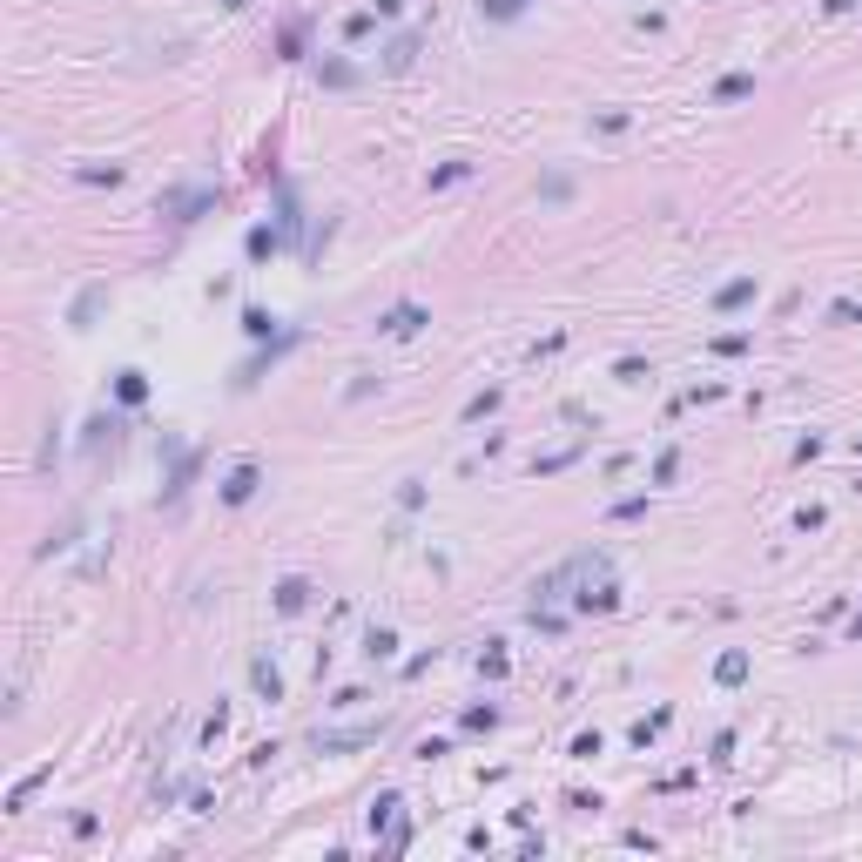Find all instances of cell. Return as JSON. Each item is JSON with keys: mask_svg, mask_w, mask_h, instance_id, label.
Segmentation results:
<instances>
[{"mask_svg": "<svg viewBox=\"0 0 862 862\" xmlns=\"http://www.w3.org/2000/svg\"><path fill=\"white\" fill-rule=\"evenodd\" d=\"M559 580H566V586H580V593H573V607H580V613H613V607H620V586H613L607 553H580V559H566V566H559Z\"/></svg>", "mask_w": 862, "mask_h": 862, "instance_id": "obj_1", "label": "cell"}, {"mask_svg": "<svg viewBox=\"0 0 862 862\" xmlns=\"http://www.w3.org/2000/svg\"><path fill=\"white\" fill-rule=\"evenodd\" d=\"M425 323H431V310H425V303H411V297H405V303H391V310H385V317H377V331H385V337H418V331H425Z\"/></svg>", "mask_w": 862, "mask_h": 862, "instance_id": "obj_2", "label": "cell"}, {"mask_svg": "<svg viewBox=\"0 0 862 862\" xmlns=\"http://www.w3.org/2000/svg\"><path fill=\"white\" fill-rule=\"evenodd\" d=\"M202 210H216V189H176V196H162L169 222H196Z\"/></svg>", "mask_w": 862, "mask_h": 862, "instance_id": "obj_3", "label": "cell"}, {"mask_svg": "<svg viewBox=\"0 0 862 862\" xmlns=\"http://www.w3.org/2000/svg\"><path fill=\"white\" fill-rule=\"evenodd\" d=\"M290 344H297V331H290V323H283V331H277V337H270V351H256V357H250V364H243V371H236V391H250V385H256V377H263V371H270V364H277V357L290 351Z\"/></svg>", "mask_w": 862, "mask_h": 862, "instance_id": "obj_4", "label": "cell"}, {"mask_svg": "<svg viewBox=\"0 0 862 862\" xmlns=\"http://www.w3.org/2000/svg\"><path fill=\"white\" fill-rule=\"evenodd\" d=\"M385 734V721H364V728H337V734H317L323 754H344V748H371V741Z\"/></svg>", "mask_w": 862, "mask_h": 862, "instance_id": "obj_5", "label": "cell"}, {"mask_svg": "<svg viewBox=\"0 0 862 862\" xmlns=\"http://www.w3.org/2000/svg\"><path fill=\"white\" fill-rule=\"evenodd\" d=\"M256 486H263V472H256V465H236V472L222 478V498H230V506H250Z\"/></svg>", "mask_w": 862, "mask_h": 862, "instance_id": "obj_6", "label": "cell"}, {"mask_svg": "<svg viewBox=\"0 0 862 862\" xmlns=\"http://www.w3.org/2000/svg\"><path fill=\"white\" fill-rule=\"evenodd\" d=\"M317 81H323V88H357V81H364V67L344 61V55H331V61L317 67Z\"/></svg>", "mask_w": 862, "mask_h": 862, "instance_id": "obj_7", "label": "cell"}, {"mask_svg": "<svg viewBox=\"0 0 862 862\" xmlns=\"http://www.w3.org/2000/svg\"><path fill=\"white\" fill-rule=\"evenodd\" d=\"M411 61H418V34H398V41L385 47V75H405Z\"/></svg>", "mask_w": 862, "mask_h": 862, "instance_id": "obj_8", "label": "cell"}, {"mask_svg": "<svg viewBox=\"0 0 862 862\" xmlns=\"http://www.w3.org/2000/svg\"><path fill=\"white\" fill-rule=\"evenodd\" d=\"M243 250H250V263H263V256H277V250H283V230H270V222H256Z\"/></svg>", "mask_w": 862, "mask_h": 862, "instance_id": "obj_9", "label": "cell"}, {"mask_svg": "<svg viewBox=\"0 0 862 862\" xmlns=\"http://www.w3.org/2000/svg\"><path fill=\"white\" fill-rule=\"evenodd\" d=\"M122 438V418H115V411H95L88 418V452H101V445H115Z\"/></svg>", "mask_w": 862, "mask_h": 862, "instance_id": "obj_10", "label": "cell"}, {"mask_svg": "<svg viewBox=\"0 0 862 862\" xmlns=\"http://www.w3.org/2000/svg\"><path fill=\"white\" fill-rule=\"evenodd\" d=\"M741 303H754V277H734L714 290V310H741Z\"/></svg>", "mask_w": 862, "mask_h": 862, "instance_id": "obj_11", "label": "cell"}, {"mask_svg": "<svg viewBox=\"0 0 862 862\" xmlns=\"http://www.w3.org/2000/svg\"><path fill=\"white\" fill-rule=\"evenodd\" d=\"M714 681H721V687H741V681H748V653H741V647L721 653V661H714Z\"/></svg>", "mask_w": 862, "mask_h": 862, "instance_id": "obj_12", "label": "cell"}, {"mask_svg": "<svg viewBox=\"0 0 862 862\" xmlns=\"http://www.w3.org/2000/svg\"><path fill=\"white\" fill-rule=\"evenodd\" d=\"M754 95V75H721L714 81V101H748Z\"/></svg>", "mask_w": 862, "mask_h": 862, "instance_id": "obj_13", "label": "cell"}, {"mask_svg": "<svg viewBox=\"0 0 862 862\" xmlns=\"http://www.w3.org/2000/svg\"><path fill=\"white\" fill-rule=\"evenodd\" d=\"M115 398H122V405H142V398H149V377H142V371H122V377H115Z\"/></svg>", "mask_w": 862, "mask_h": 862, "instance_id": "obj_14", "label": "cell"}, {"mask_svg": "<svg viewBox=\"0 0 862 862\" xmlns=\"http://www.w3.org/2000/svg\"><path fill=\"white\" fill-rule=\"evenodd\" d=\"M250 681H256V694H270V701L283 694V674H277L270 661H250Z\"/></svg>", "mask_w": 862, "mask_h": 862, "instance_id": "obj_15", "label": "cell"}, {"mask_svg": "<svg viewBox=\"0 0 862 862\" xmlns=\"http://www.w3.org/2000/svg\"><path fill=\"white\" fill-rule=\"evenodd\" d=\"M377 829H385V836L398 829V795H377V802H371V836H377Z\"/></svg>", "mask_w": 862, "mask_h": 862, "instance_id": "obj_16", "label": "cell"}, {"mask_svg": "<svg viewBox=\"0 0 862 862\" xmlns=\"http://www.w3.org/2000/svg\"><path fill=\"white\" fill-rule=\"evenodd\" d=\"M364 653H371V661H391V653H398V633H391V627H371V633H364Z\"/></svg>", "mask_w": 862, "mask_h": 862, "instance_id": "obj_17", "label": "cell"}, {"mask_svg": "<svg viewBox=\"0 0 862 862\" xmlns=\"http://www.w3.org/2000/svg\"><path fill=\"white\" fill-rule=\"evenodd\" d=\"M243 331H250V337H277L283 323L270 317V310H256V303H250V310H243Z\"/></svg>", "mask_w": 862, "mask_h": 862, "instance_id": "obj_18", "label": "cell"}, {"mask_svg": "<svg viewBox=\"0 0 862 862\" xmlns=\"http://www.w3.org/2000/svg\"><path fill=\"white\" fill-rule=\"evenodd\" d=\"M303 600H310L303 580H283V586H277V607H283V613H303Z\"/></svg>", "mask_w": 862, "mask_h": 862, "instance_id": "obj_19", "label": "cell"}, {"mask_svg": "<svg viewBox=\"0 0 862 862\" xmlns=\"http://www.w3.org/2000/svg\"><path fill=\"white\" fill-rule=\"evenodd\" d=\"M478 14H486V21H519L526 0H478Z\"/></svg>", "mask_w": 862, "mask_h": 862, "instance_id": "obj_20", "label": "cell"}, {"mask_svg": "<svg viewBox=\"0 0 862 862\" xmlns=\"http://www.w3.org/2000/svg\"><path fill=\"white\" fill-rule=\"evenodd\" d=\"M465 176H472V162H445V169H431V189H452Z\"/></svg>", "mask_w": 862, "mask_h": 862, "instance_id": "obj_21", "label": "cell"}, {"mask_svg": "<svg viewBox=\"0 0 862 862\" xmlns=\"http://www.w3.org/2000/svg\"><path fill=\"white\" fill-rule=\"evenodd\" d=\"M458 721H465V728H472V734H478V728H492V721H498V708H492V701H478V708H465Z\"/></svg>", "mask_w": 862, "mask_h": 862, "instance_id": "obj_22", "label": "cell"}, {"mask_svg": "<svg viewBox=\"0 0 862 862\" xmlns=\"http://www.w3.org/2000/svg\"><path fill=\"white\" fill-rule=\"evenodd\" d=\"M620 377H627V385H641V377H653V371H647V357H620Z\"/></svg>", "mask_w": 862, "mask_h": 862, "instance_id": "obj_23", "label": "cell"}, {"mask_svg": "<svg viewBox=\"0 0 862 862\" xmlns=\"http://www.w3.org/2000/svg\"><path fill=\"white\" fill-rule=\"evenodd\" d=\"M674 465H681V452H661V458H653V486H667V478H674Z\"/></svg>", "mask_w": 862, "mask_h": 862, "instance_id": "obj_24", "label": "cell"}, {"mask_svg": "<svg viewBox=\"0 0 862 862\" xmlns=\"http://www.w3.org/2000/svg\"><path fill=\"white\" fill-rule=\"evenodd\" d=\"M486 411H498V391H478V398L465 405V418H486Z\"/></svg>", "mask_w": 862, "mask_h": 862, "instance_id": "obj_25", "label": "cell"}, {"mask_svg": "<svg viewBox=\"0 0 862 862\" xmlns=\"http://www.w3.org/2000/svg\"><path fill=\"white\" fill-rule=\"evenodd\" d=\"M371 27H377V14H351V21H344V34H351V41H364Z\"/></svg>", "mask_w": 862, "mask_h": 862, "instance_id": "obj_26", "label": "cell"}, {"mask_svg": "<svg viewBox=\"0 0 862 862\" xmlns=\"http://www.w3.org/2000/svg\"><path fill=\"white\" fill-rule=\"evenodd\" d=\"M566 189H573L566 176H546V182H539V196H546V202H566Z\"/></svg>", "mask_w": 862, "mask_h": 862, "instance_id": "obj_27", "label": "cell"}, {"mask_svg": "<svg viewBox=\"0 0 862 862\" xmlns=\"http://www.w3.org/2000/svg\"><path fill=\"white\" fill-rule=\"evenodd\" d=\"M836 323H862V310L856 303H836Z\"/></svg>", "mask_w": 862, "mask_h": 862, "instance_id": "obj_28", "label": "cell"}, {"mask_svg": "<svg viewBox=\"0 0 862 862\" xmlns=\"http://www.w3.org/2000/svg\"><path fill=\"white\" fill-rule=\"evenodd\" d=\"M822 7H829V14H849V7H856V0H822Z\"/></svg>", "mask_w": 862, "mask_h": 862, "instance_id": "obj_29", "label": "cell"}, {"mask_svg": "<svg viewBox=\"0 0 862 862\" xmlns=\"http://www.w3.org/2000/svg\"><path fill=\"white\" fill-rule=\"evenodd\" d=\"M405 7V0H377V14H398Z\"/></svg>", "mask_w": 862, "mask_h": 862, "instance_id": "obj_30", "label": "cell"}, {"mask_svg": "<svg viewBox=\"0 0 862 862\" xmlns=\"http://www.w3.org/2000/svg\"><path fill=\"white\" fill-rule=\"evenodd\" d=\"M222 7H230V14H236V7H250V0H222Z\"/></svg>", "mask_w": 862, "mask_h": 862, "instance_id": "obj_31", "label": "cell"}]
</instances>
